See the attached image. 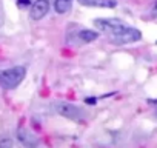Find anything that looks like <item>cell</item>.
<instances>
[{
    "mask_svg": "<svg viewBox=\"0 0 157 148\" xmlns=\"http://www.w3.org/2000/svg\"><path fill=\"white\" fill-rule=\"evenodd\" d=\"M26 76V68L25 66H13L0 72V87L5 90H13Z\"/></svg>",
    "mask_w": 157,
    "mask_h": 148,
    "instance_id": "obj_1",
    "label": "cell"
},
{
    "mask_svg": "<svg viewBox=\"0 0 157 148\" xmlns=\"http://www.w3.org/2000/svg\"><path fill=\"white\" fill-rule=\"evenodd\" d=\"M54 110L57 114L69 119V120H82L83 116H85V111L80 108V107H77L74 103H69V102H56L54 103Z\"/></svg>",
    "mask_w": 157,
    "mask_h": 148,
    "instance_id": "obj_2",
    "label": "cell"
},
{
    "mask_svg": "<svg viewBox=\"0 0 157 148\" xmlns=\"http://www.w3.org/2000/svg\"><path fill=\"white\" fill-rule=\"evenodd\" d=\"M142 39V33L137 28H131V26H125L123 29H120L117 34L111 36L109 42L114 45H128V43H134L139 42Z\"/></svg>",
    "mask_w": 157,
    "mask_h": 148,
    "instance_id": "obj_3",
    "label": "cell"
},
{
    "mask_svg": "<svg viewBox=\"0 0 157 148\" xmlns=\"http://www.w3.org/2000/svg\"><path fill=\"white\" fill-rule=\"evenodd\" d=\"M94 26L100 33H103V34H106V36L111 37V36L117 34L120 29H123L126 25L120 19H96L94 20Z\"/></svg>",
    "mask_w": 157,
    "mask_h": 148,
    "instance_id": "obj_4",
    "label": "cell"
},
{
    "mask_svg": "<svg viewBox=\"0 0 157 148\" xmlns=\"http://www.w3.org/2000/svg\"><path fill=\"white\" fill-rule=\"evenodd\" d=\"M17 139L25 148H37L40 145V139L33 131H29L28 128H19L17 130Z\"/></svg>",
    "mask_w": 157,
    "mask_h": 148,
    "instance_id": "obj_5",
    "label": "cell"
},
{
    "mask_svg": "<svg viewBox=\"0 0 157 148\" xmlns=\"http://www.w3.org/2000/svg\"><path fill=\"white\" fill-rule=\"evenodd\" d=\"M48 13H49V2L48 0H36V2L33 3V6H31L29 16H31L33 20H40Z\"/></svg>",
    "mask_w": 157,
    "mask_h": 148,
    "instance_id": "obj_6",
    "label": "cell"
},
{
    "mask_svg": "<svg viewBox=\"0 0 157 148\" xmlns=\"http://www.w3.org/2000/svg\"><path fill=\"white\" fill-rule=\"evenodd\" d=\"M83 6H91V8H114L117 5L116 0H77Z\"/></svg>",
    "mask_w": 157,
    "mask_h": 148,
    "instance_id": "obj_7",
    "label": "cell"
},
{
    "mask_svg": "<svg viewBox=\"0 0 157 148\" xmlns=\"http://www.w3.org/2000/svg\"><path fill=\"white\" fill-rule=\"evenodd\" d=\"M75 37H78V42L80 43H91V42L99 39V33H96L93 29H80L75 34Z\"/></svg>",
    "mask_w": 157,
    "mask_h": 148,
    "instance_id": "obj_8",
    "label": "cell"
},
{
    "mask_svg": "<svg viewBox=\"0 0 157 148\" xmlns=\"http://www.w3.org/2000/svg\"><path fill=\"white\" fill-rule=\"evenodd\" d=\"M71 6H72V0H54V10L59 14L69 13Z\"/></svg>",
    "mask_w": 157,
    "mask_h": 148,
    "instance_id": "obj_9",
    "label": "cell"
},
{
    "mask_svg": "<svg viewBox=\"0 0 157 148\" xmlns=\"http://www.w3.org/2000/svg\"><path fill=\"white\" fill-rule=\"evenodd\" d=\"M13 140L10 137H3V139H0V148H13Z\"/></svg>",
    "mask_w": 157,
    "mask_h": 148,
    "instance_id": "obj_10",
    "label": "cell"
},
{
    "mask_svg": "<svg viewBox=\"0 0 157 148\" xmlns=\"http://www.w3.org/2000/svg\"><path fill=\"white\" fill-rule=\"evenodd\" d=\"M17 3H19V6H28L31 3V0H17Z\"/></svg>",
    "mask_w": 157,
    "mask_h": 148,
    "instance_id": "obj_11",
    "label": "cell"
},
{
    "mask_svg": "<svg viewBox=\"0 0 157 148\" xmlns=\"http://www.w3.org/2000/svg\"><path fill=\"white\" fill-rule=\"evenodd\" d=\"M3 22V6H2V2H0V25Z\"/></svg>",
    "mask_w": 157,
    "mask_h": 148,
    "instance_id": "obj_12",
    "label": "cell"
},
{
    "mask_svg": "<svg viewBox=\"0 0 157 148\" xmlns=\"http://www.w3.org/2000/svg\"><path fill=\"white\" fill-rule=\"evenodd\" d=\"M154 16H157V0H155V3L152 5V11H151Z\"/></svg>",
    "mask_w": 157,
    "mask_h": 148,
    "instance_id": "obj_13",
    "label": "cell"
},
{
    "mask_svg": "<svg viewBox=\"0 0 157 148\" xmlns=\"http://www.w3.org/2000/svg\"><path fill=\"white\" fill-rule=\"evenodd\" d=\"M86 102H88V103H91V105H93V103H96V102H97V100H94V97H88V99H86Z\"/></svg>",
    "mask_w": 157,
    "mask_h": 148,
    "instance_id": "obj_14",
    "label": "cell"
}]
</instances>
